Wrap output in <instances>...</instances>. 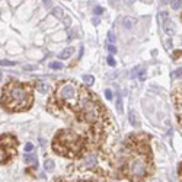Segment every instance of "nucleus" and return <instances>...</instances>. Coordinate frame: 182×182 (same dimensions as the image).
<instances>
[{"mask_svg": "<svg viewBox=\"0 0 182 182\" xmlns=\"http://www.w3.org/2000/svg\"><path fill=\"white\" fill-rule=\"evenodd\" d=\"M93 13L99 16V15H102V13H103V9H102V7H101V6H96V7L93 9Z\"/></svg>", "mask_w": 182, "mask_h": 182, "instance_id": "obj_23", "label": "nucleus"}, {"mask_svg": "<svg viewBox=\"0 0 182 182\" xmlns=\"http://www.w3.org/2000/svg\"><path fill=\"white\" fill-rule=\"evenodd\" d=\"M0 79H1V71H0Z\"/></svg>", "mask_w": 182, "mask_h": 182, "instance_id": "obj_34", "label": "nucleus"}, {"mask_svg": "<svg viewBox=\"0 0 182 182\" xmlns=\"http://www.w3.org/2000/svg\"><path fill=\"white\" fill-rule=\"evenodd\" d=\"M71 54H73V47H67V48H64V50L58 54V58H60V60H66V58H68Z\"/></svg>", "mask_w": 182, "mask_h": 182, "instance_id": "obj_10", "label": "nucleus"}, {"mask_svg": "<svg viewBox=\"0 0 182 182\" xmlns=\"http://www.w3.org/2000/svg\"><path fill=\"white\" fill-rule=\"evenodd\" d=\"M32 68H34L32 66H26V67H25V70H32Z\"/></svg>", "mask_w": 182, "mask_h": 182, "instance_id": "obj_33", "label": "nucleus"}, {"mask_svg": "<svg viewBox=\"0 0 182 182\" xmlns=\"http://www.w3.org/2000/svg\"><path fill=\"white\" fill-rule=\"evenodd\" d=\"M163 31L169 35V36L175 35V25H173V22H172L171 19H168V21L163 22Z\"/></svg>", "mask_w": 182, "mask_h": 182, "instance_id": "obj_7", "label": "nucleus"}, {"mask_svg": "<svg viewBox=\"0 0 182 182\" xmlns=\"http://www.w3.org/2000/svg\"><path fill=\"white\" fill-rule=\"evenodd\" d=\"M16 138L12 136H3L0 137V155H1V163H6L7 159L16 155Z\"/></svg>", "mask_w": 182, "mask_h": 182, "instance_id": "obj_5", "label": "nucleus"}, {"mask_svg": "<svg viewBox=\"0 0 182 182\" xmlns=\"http://www.w3.org/2000/svg\"><path fill=\"white\" fill-rule=\"evenodd\" d=\"M108 39H109L111 42H114V41H115V35H114L112 31H109V32H108Z\"/></svg>", "mask_w": 182, "mask_h": 182, "instance_id": "obj_26", "label": "nucleus"}, {"mask_svg": "<svg viewBox=\"0 0 182 182\" xmlns=\"http://www.w3.org/2000/svg\"><path fill=\"white\" fill-rule=\"evenodd\" d=\"M54 166H56L54 160H51V159H45V162H44V168H45V171L53 172V171H54Z\"/></svg>", "mask_w": 182, "mask_h": 182, "instance_id": "obj_12", "label": "nucleus"}, {"mask_svg": "<svg viewBox=\"0 0 182 182\" xmlns=\"http://www.w3.org/2000/svg\"><path fill=\"white\" fill-rule=\"evenodd\" d=\"M53 15H54L56 18H58V19H63V18H64L61 7H53Z\"/></svg>", "mask_w": 182, "mask_h": 182, "instance_id": "obj_14", "label": "nucleus"}, {"mask_svg": "<svg viewBox=\"0 0 182 182\" xmlns=\"http://www.w3.org/2000/svg\"><path fill=\"white\" fill-rule=\"evenodd\" d=\"M32 149H34V144H32V143H28V144H25V150H26V152H31Z\"/></svg>", "mask_w": 182, "mask_h": 182, "instance_id": "obj_27", "label": "nucleus"}, {"mask_svg": "<svg viewBox=\"0 0 182 182\" xmlns=\"http://www.w3.org/2000/svg\"><path fill=\"white\" fill-rule=\"evenodd\" d=\"M32 102V88L25 83L9 82L1 96V105L9 111H22L26 109Z\"/></svg>", "mask_w": 182, "mask_h": 182, "instance_id": "obj_1", "label": "nucleus"}, {"mask_svg": "<svg viewBox=\"0 0 182 182\" xmlns=\"http://www.w3.org/2000/svg\"><path fill=\"white\" fill-rule=\"evenodd\" d=\"M153 182H160V181H157V179H156V181H153Z\"/></svg>", "mask_w": 182, "mask_h": 182, "instance_id": "obj_35", "label": "nucleus"}, {"mask_svg": "<svg viewBox=\"0 0 182 182\" xmlns=\"http://www.w3.org/2000/svg\"><path fill=\"white\" fill-rule=\"evenodd\" d=\"M134 23H136V21H134L133 18H128V16H127V18L123 19V26H124L125 29H131Z\"/></svg>", "mask_w": 182, "mask_h": 182, "instance_id": "obj_11", "label": "nucleus"}, {"mask_svg": "<svg viewBox=\"0 0 182 182\" xmlns=\"http://www.w3.org/2000/svg\"><path fill=\"white\" fill-rule=\"evenodd\" d=\"M106 61H108V64H109L111 67H114V66H117V61H115L114 57H111V56H109V57L106 58Z\"/></svg>", "mask_w": 182, "mask_h": 182, "instance_id": "obj_22", "label": "nucleus"}, {"mask_svg": "<svg viewBox=\"0 0 182 182\" xmlns=\"http://www.w3.org/2000/svg\"><path fill=\"white\" fill-rule=\"evenodd\" d=\"M115 106H117V111L120 114H123V99L120 95H117V102H115Z\"/></svg>", "mask_w": 182, "mask_h": 182, "instance_id": "obj_15", "label": "nucleus"}, {"mask_svg": "<svg viewBox=\"0 0 182 182\" xmlns=\"http://www.w3.org/2000/svg\"><path fill=\"white\" fill-rule=\"evenodd\" d=\"M82 165H83V168H93L96 165V156L95 155H89L88 157H85L82 160Z\"/></svg>", "mask_w": 182, "mask_h": 182, "instance_id": "obj_8", "label": "nucleus"}, {"mask_svg": "<svg viewBox=\"0 0 182 182\" xmlns=\"http://www.w3.org/2000/svg\"><path fill=\"white\" fill-rule=\"evenodd\" d=\"M173 77H175V79H182V67L176 68V70L173 71Z\"/></svg>", "mask_w": 182, "mask_h": 182, "instance_id": "obj_19", "label": "nucleus"}, {"mask_svg": "<svg viewBox=\"0 0 182 182\" xmlns=\"http://www.w3.org/2000/svg\"><path fill=\"white\" fill-rule=\"evenodd\" d=\"M44 6H45L47 9H50L53 6V1H44Z\"/></svg>", "mask_w": 182, "mask_h": 182, "instance_id": "obj_30", "label": "nucleus"}, {"mask_svg": "<svg viewBox=\"0 0 182 182\" xmlns=\"http://www.w3.org/2000/svg\"><path fill=\"white\" fill-rule=\"evenodd\" d=\"M105 98H106L108 101H109V99H112V92L109 91V89H106V91H105Z\"/></svg>", "mask_w": 182, "mask_h": 182, "instance_id": "obj_24", "label": "nucleus"}, {"mask_svg": "<svg viewBox=\"0 0 182 182\" xmlns=\"http://www.w3.org/2000/svg\"><path fill=\"white\" fill-rule=\"evenodd\" d=\"M165 47H166V50H169V51H171V50H172V41H171V39H166V41H165Z\"/></svg>", "mask_w": 182, "mask_h": 182, "instance_id": "obj_25", "label": "nucleus"}, {"mask_svg": "<svg viewBox=\"0 0 182 182\" xmlns=\"http://www.w3.org/2000/svg\"><path fill=\"white\" fill-rule=\"evenodd\" d=\"M63 21H64V23H66V25H70V23H71V19H70V18H63Z\"/></svg>", "mask_w": 182, "mask_h": 182, "instance_id": "obj_31", "label": "nucleus"}, {"mask_svg": "<svg viewBox=\"0 0 182 182\" xmlns=\"http://www.w3.org/2000/svg\"><path fill=\"white\" fill-rule=\"evenodd\" d=\"M82 140L71 131H63L54 141V150L64 156H74L82 149Z\"/></svg>", "mask_w": 182, "mask_h": 182, "instance_id": "obj_2", "label": "nucleus"}, {"mask_svg": "<svg viewBox=\"0 0 182 182\" xmlns=\"http://www.w3.org/2000/svg\"><path fill=\"white\" fill-rule=\"evenodd\" d=\"M108 50H109V53H111V54H114V53H117V48H115L114 45H109V47H108Z\"/></svg>", "mask_w": 182, "mask_h": 182, "instance_id": "obj_29", "label": "nucleus"}, {"mask_svg": "<svg viewBox=\"0 0 182 182\" xmlns=\"http://www.w3.org/2000/svg\"><path fill=\"white\" fill-rule=\"evenodd\" d=\"M56 98H57L58 102L74 106L77 103V101H79V88L76 86L74 82H64V83L60 85V88L57 89Z\"/></svg>", "mask_w": 182, "mask_h": 182, "instance_id": "obj_3", "label": "nucleus"}, {"mask_svg": "<svg viewBox=\"0 0 182 182\" xmlns=\"http://www.w3.org/2000/svg\"><path fill=\"white\" fill-rule=\"evenodd\" d=\"M50 67H51V68H56V70H57V68L60 70V68H63V64H61L60 61H58V63H57V61H54V63H51V64H50Z\"/></svg>", "mask_w": 182, "mask_h": 182, "instance_id": "obj_20", "label": "nucleus"}, {"mask_svg": "<svg viewBox=\"0 0 182 182\" xmlns=\"http://www.w3.org/2000/svg\"><path fill=\"white\" fill-rule=\"evenodd\" d=\"M0 66L10 67V66H15V61H9V60H0Z\"/></svg>", "mask_w": 182, "mask_h": 182, "instance_id": "obj_18", "label": "nucleus"}, {"mask_svg": "<svg viewBox=\"0 0 182 182\" xmlns=\"http://www.w3.org/2000/svg\"><path fill=\"white\" fill-rule=\"evenodd\" d=\"M93 23H95V25H98V23H99V19H98V18H95V19H93Z\"/></svg>", "mask_w": 182, "mask_h": 182, "instance_id": "obj_32", "label": "nucleus"}, {"mask_svg": "<svg viewBox=\"0 0 182 182\" xmlns=\"http://www.w3.org/2000/svg\"><path fill=\"white\" fill-rule=\"evenodd\" d=\"M23 162L25 163H34L35 166H36V157H35V155H25Z\"/></svg>", "mask_w": 182, "mask_h": 182, "instance_id": "obj_13", "label": "nucleus"}, {"mask_svg": "<svg viewBox=\"0 0 182 182\" xmlns=\"http://www.w3.org/2000/svg\"><path fill=\"white\" fill-rule=\"evenodd\" d=\"M82 80H83L86 85H93V82H95V77H93V76H91V74H85V76L82 77Z\"/></svg>", "mask_w": 182, "mask_h": 182, "instance_id": "obj_16", "label": "nucleus"}, {"mask_svg": "<svg viewBox=\"0 0 182 182\" xmlns=\"http://www.w3.org/2000/svg\"><path fill=\"white\" fill-rule=\"evenodd\" d=\"M83 117L86 121H95L98 118V106L93 102H86L83 105Z\"/></svg>", "mask_w": 182, "mask_h": 182, "instance_id": "obj_6", "label": "nucleus"}, {"mask_svg": "<svg viewBox=\"0 0 182 182\" xmlns=\"http://www.w3.org/2000/svg\"><path fill=\"white\" fill-rule=\"evenodd\" d=\"M128 120H130V124L133 127H140V118H138L136 111H130L128 112Z\"/></svg>", "mask_w": 182, "mask_h": 182, "instance_id": "obj_9", "label": "nucleus"}, {"mask_svg": "<svg viewBox=\"0 0 182 182\" xmlns=\"http://www.w3.org/2000/svg\"><path fill=\"white\" fill-rule=\"evenodd\" d=\"M147 173V162L144 156H136L128 163V178L131 181H141Z\"/></svg>", "mask_w": 182, "mask_h": 182, "instance_id": "obj_4", "label": "nucleus"}, {"mask_svg": "<svg viewBox=\"0 0 182 182\" xmlns=\"http://www.w3.org/2000/svg\"><path fill=\"white\" fill-rule=\"evenodd\" d=\"M171 7L173 10H176V9H179L182 7V0H176V1H171Z\"/></svg>", "mask_w": 182, "mask_h": 182, "instance_id": "obj_17", "label": "nucleus"}, {"mask_svg": "<svg viewBox=\"0 0 182 182\" xmlns=\"http://www.w3.org/2000/svg\"><path fill=\"white\" fill-rule=\"evenodd\" d=\"M42 85H44V83H39V85H38V86H36V88H38V91H41V92H45V91H47V88H45V86H42Z\"/></svg>", "mask_w": 182, "mask_h": 182, "instance_id": "obj_28", "label": "nucleus"}, {"mask_svg": "<svg viewBox=\"0 0 182 182\" xmlns=\"http://www.w3.org/2000/svg\"><path fill=\"white\" fill-rule=\"evenodd\" d=\"M159 18H160V21H162V22L168 21V13H166V12H160V13H159Z\"/></svg>", "mask_w": 182, "mask_h": 182, "instance_id": "obj_21", "label": "nucleus"}]
</instances>
